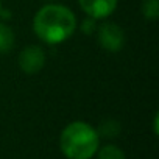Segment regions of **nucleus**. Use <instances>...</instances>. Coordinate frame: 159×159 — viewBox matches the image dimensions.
Returning a JSON list of instances; mask_svg holds the SVG:
<instances>
[{"mask_svg":"<svg viewBox=\"0 0 159 159\" xmlns=\"http://www.w3.org/2000/svg\"><path fill=\"white\" fill-rule=\"evenodd\" d=\"M2 10H3V8H2V2H0V13H2Z\"/></svg>","mask_w":159,"mask_h":159,"instance_id":"obj_11","label":"nucleus"},{"mask_svg":"<svg viewBox=\"0 0 159 159\" xmlns=\"http://www.w3.org/2000/svg\"><path fill=\"white\" fill-rule=\"evenodd\" d=\"M157 120H159V116L156 114V116H154V122H153V126H154V134H157Z\"/></svg>","mask_w":159,"mask_h":159,"instance_id":"obj_10","label":"nucleus"},{"mask_svg":"<svg viewBox=\"0 0 159 159\" xmlns=\"http://www.w3.org/2000/svg\"><path fill=\"white\" fill-rule=\"evenodd\" d=\"M97 39L103 50L117 53L125 45V31L116 22H105L97 28Z\"/></svg>","mask_w":159,"mask_h":159,"instance_id":"obj_3","label":"nucleus"},{"mask_svg":"<svg viewBox=\"0 0 159 159\" xmlns=\"http://www.w3.org/2000/svg\"><path fill=\"white\" fill-rule=\"evenodd\" d=\"M98 159H126V157H125V153L122 148H119L117 145L108 143L103 148H100Z\"/></svg>","mask_w":159,"mask_h":159,"instance_id":"obj_8","label":"nucleus"},{"mask_svg":"<svg viewBox=\"0 0 159 159\" xmlns=\"http://www.w3.org/2000/svg\"><path fill=\"white\" fill-rule=\"evenodd\" d=\"M45 59L47 56H45L44 48L31 44L22 48V52L19 53V67L27 75H36L44 69Z\"/></svg>","mask_w":159,"mask_h":159,"instance_id":"obj_4","label":"nucleus"},{"mask_svg":"<svg viewBox=\"0 0 159 159\" xmlns=\"http://www.w3.org/2000/svg\"><path fill=\"white\" fill-rule=\"evenodd\" d=\"M140 11L147 20H156L159 17V0H142Z\"/></svg>","mask_w":159,"mask_h":159,"instance_id":"obj_7","label":"nucleus"},{"mask_svg":"<svg viewBox=\"0 0 159 159\" xmlns=\"http://www.w3.org/2000/svg\"><path fill=\"white\" fill-rule=\"evenodd\" d=\"M16 45V36L10 25L0 22V55L10 53Z\"/></svg>","mask_w":159,"mask_h":159,"instance_id":"obj_6","label":"nucleus"},{"mask_svg":"<svg viewBox=\"0 0 159 159\" xmlns=\"http://www.w3.org/2000/svg\"><path fill=\"white\" fill-rule=\"evenodd\" d=\"M76 30V17L70 8L61 3H47L33 17L34 34L48 45L67 41Z\"/></svg>","mask_w":159,"mask_h":159,"instance_id":"obj_1","label":"nucleus"},{"mask_svg":"<svg viewBox=\"0 0 159 159\" xmlns=\"http://www.w3.org/2000/svg\"><path fill=\"white\" fill-rule=\"evenodd\" d=\"M100 145L97 129L83 120L69 123L59 136V148L67 159H91Z\"/></svg>","mask_w":159,"mask_h":159,"instance_id":"obj_2","label":"nucleus"},{"mask_svg":"<svg viewBox=\"0 0 159 159\" xmlns=\"http://www.w3.org/2000/svg\"><path fill=\"white\" fill-rule=\"evenodd\" d=\"M95 19H92V17H88L84 22H83V25H81V30L86 33V34H92L95 30H97V25H95Z\"/></svg>","mask_w":159,"mask_h":159,"instance_id":"obj_9","label":"nucleus"},{"mask_svg":"<svg viewBox=\"0 0 159 159\" xmlns=\"http://www.w3.org/2000/svg\"><path fill=\"white\" fill-rule=\"evenodd\" d=\"M78 3L88 17L100 20L109 17L116 11L119 0H78Z\"/></svg>","mask_w":159,"mask_h":159,"instance_id":"obj_5","label":"nucleus"}]
</instances>
